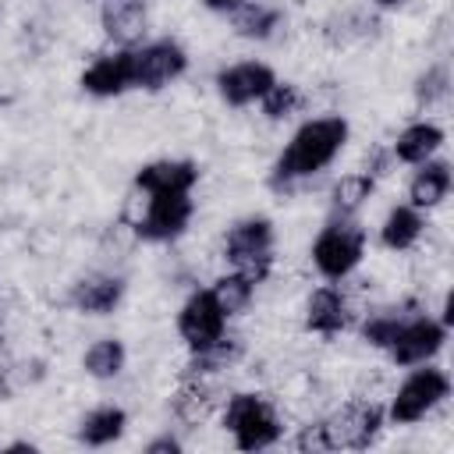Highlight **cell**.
Here are the masks:
<instances>
[{"label":"cell","instance_id":"cell-1","mask_svg":"<svg viewBox=\"0 0 454 454\" xmlns=\"http://www.w3.org/2000/svg\"><path fill=\"white\" fill-rule=\"evenodd\" d=\"M344 142H348V121L344 117H312V121H305L291 135L284 153L277 156L270 184L273 188H291L294 181L319 174L323 167L333 163V156L344 149Z\"/></svg>","mask_w":454,"mask_h":454},{"label":"cell","instance_id":"cell-2","mask_svg":"<svg viewBox=\"0 0 454 454\" xmlns=\"http://www.w3.org/2000/svg\"><path fill=\"white\" fill-rule=\"evenodd\" d=\"M223 429L238 450H266L280 440L284 426L262 394H231L223 404Z\"/></svg>","mask_w":454,"mask_h":454},{"label":"cell","instance_id":"cell-3","mask_svg":"<svg viewBox=\"0 0 454 454\" xmlns=\"http://www.w3.org/2000/svg\"><path fill=\"white\" fill-rule=\"evenodd\" d=\"M365 255V231L351 216H333L312 241V266L326 280H344Z\"/></svg>","mask_w":454,"mask_h":454},{"label":"cell","instance_id":"cell-4","mask_svg":"<svg viewBox=\"0 0 454 454\" xmlns=\"http://www.w3.org/2000/svg\"><path fill=\"white\" fill-rule=\"evenodd\" d=\"M223 259L259 284L273 266V223L266 216L238 220L223 238Z\"/></svg>","mask_w":454,"mask_h":454},{"label":"cell","instance_id":"cell-5","mask_svg":"<svg viewBox=\"0 0 454 454\" xmlns=\"http://www.w3.org/2000/svg\"><path fill=\"white\" fill-rule=\"evenodd\" d=\"M383 419L387 415L376 401H348L323 422L326 447L330 450H362L380 436Z\"/></svg>","mask_w":454,"mask_h":454},{"label":"cell","instance_id":"cell-6","mask_svg":"<svg viewBox=\"0 0 454 454\" xmlns=\"http://www.w3.org/2000/svg\"><path fill=\"white\" fill-rule=\"evenodd\" d=\"M447 394H450V376H447L443 369H433V365L415 369V372L397 387V394H394L387 415H390L397 426H411V422L426 419Z\"/></svg>","mask_w":454,"mask_h":454},{"label":"cell","instance_id":"cell-7","mask_svg":"<svg viewBox=\"0 0 454 454\" xmlns=\"http://www.w3.org/2000/svg\"><path fill=\"white\" fill-rule=\"evenodd\" d=\"M195 202L188 195H145V209L131 220L142 241H174L192 223Z\"/></svg>","mask_w":454,"mask_h":454},{"label":"cell","instance_id":"cell-8","mask_svg":"<svg viewBox=\"0 0 454 454\" xmlns=\"http://www.w3.org/2000/svg\"><path fill=\"white\" fill-rule=\"evenodd\" d=\"M443 340H447V323H436L429 316H408L397 326L387 355L394 365H426L429 358H436Z\"/></svg>","mask_w":454,"mask_h":454},{"label":"cell","instance_id":"cell-9","mask_svg":"<svg viewBox=\"0 0 454 454\" xmlns=\"http://www.w3.org/2000/svg\"><path fill=\"white\" fill-rule=\"evenodd\" d=\"M177 333H181V340L192 351H199V348H206V344H213L216 337L227 333V316L216 305V298H213L209 287L188 294V301L177 312Z\"/></svg>","mask_w":454,"mask_h":454},{"label":"cell","instance_id":"cell-10","mask_svg":"<svg viewBox=\"0 0 454 454\" xmlns=\"http://www.w3.org/2000/svg\"><path fill=\"white\" fill-rule=\"evenodd\" d=\"M188 67V53L174 43V39H160L149 43L142 50H135V89H163L174 78H181Z\"/></svg>","mask_w":454,"mask_h":454},{"label":"cell","instance_id":"cell-11","mask_svg":"<svg viewBox=\"0 0 454 454\" xmlns=\"http://www.w3.org/2000/svg\"><path fill=\"white\" fill-rule=\"evenodd\" d=\"M82 89L89 96H99V99H110V96L135 89V50H117L106 57H96L82 71Z\"/></svg>","mask_w":454,"mask_h":454},{"label":"cell","instance_id":"cell-12","mask_svg":"<svg viewBox=\"0 0 454 454\" xmlns=\"http://www.w3.org/2000/svg\"><path fill=\"white\" fill-rule=\"evenodd\" d=\"M277 82L273 67L259 64V60H241V64H231L216 74V92L227 106H248L255 103L270 85Z\"/></svg>","mask_w":454,"mask_h":454},{"label":"cell","instance_id":"cell-13","mask_svg":"<svg viewBox=\"0 0 454 454\" xmlns=\"http://www.w3.org/2000/svg\"><path fill=\"white\" fill-rule=\"evenodd\" d=\"M199 181V167L192 160H156L135 174V188L142 195H192Z\"/></svg>","mask_w":454,"mask_h":454},{"label":"cell","instance_id":"cell-14","mask_svg":"<svg viewBox=\"0 0 454 454\" xmlns=\"http://www.w3.org/2000/svg\"><path fill=\"white\" fill-rule=\"evenodd\" d=\"M121 298H124V280L121 277L92 273V277H82V280L71 284L67 305L85 312V316H106L121 305Z\"/></svg>","mask_w":454,"mask_h":454},{"label":"cell","instance_id":"cell-15","mask_svg":"<svg viewBox=\"0 0 454 454\" xmlns=\"http://www.w3.org/2000/svg\"><path fill=\"white\" fill-rule=\"evenodd\" d=\"M99 25L106 32V39H114L121 50H131L135 43H142L149 14L142 0H106L99 11Z\"/></svg>","mask_w":454,"mask_h":454},{"label":"cell","instance_id":"cell-16","mask_svg":"<svg viewBox=\"0 0 454 454\" xmlns=\"http://www.w3.org/2000/svg\"><path fill=\"white\" fill-rule=\"evenodd\" d=\"M348 301L337 287H316L305 301V330L319 333V337H337L348 326Z\"/></svg>","mask_w":454,"mask_h":454},{"label":"cell","instance_id":"cell-17","mask_svg":"<svg viewBox=\"0 0 454 454\" xmlns=\"http://www.w3.org/2000/svg\"><path fill=\"white\" fill-rule=\"evenodd\" d=\"M447 192H450V163L426 160V163H419V170H415V177L408 184V206L433 209V206H440L447 199Z\"/></svg>","mask_w":454,"mask_h":454},{"label":"cell","instance_id":"cell-18","mask_svg":"<svg viewBox=\"0 0 454 454\" xmlns=\"http://www.w3.org/2000/svg\"><path fill=\"white\" fill-rule=\"evenodd\" d=\"M241 351H245L241 337L223 333V337H216L213 344H206V348L192 351V358H188V365H184V376H188V380H206V376H216V372L231 369V365L241 358Z\"/></svg>","mask_w":454,"mask_h":454},{"label":"cell","instance_id":"cell-19","mask_svg":"<svg viewBox=\"0 0 454 454\" xmlns=\"http://www.w3.org/2000/svg\"><path fill=\"white\" fill-rule=\"evenodd\" d=\"M443 145V131L436 128V124H429V121H419V124H408L401 135H397V142H394V160H401V163H411V167H419V163H426V160H433V153Z\"/></svg>","mask_w":454,"mask_h":454},{"label":"cell","instance_id":"cell-20","mask_svg":"<svg viewBox=\"0 0 454 454\" xmlns=\"http://www.w3.org/2000/svg\"><path fill=\"white\" fill-rule=\"evenodd\" d=\"M284 21V11L273 7V4H255V0H245L231 11V28L241 35V39H270Z\"/></svg>","mask_w":454,"mask_h":454},{"label":"cell","instance_id":"cell-21","mask_svg":"<svg viewBox=\"0 0 454 454\" xmlns=\"http://www.w3.org/2000/svg\"><path fill=\"white\" fill-rule=\"evenodd\" d=\"M422 227H426V220H422V209H415V206H394L390 213H387V220H383V227H380V241H383V248H390V252H404V248H411L419 238H422Z\"/></svg>","mask_w":454,"mask_h":454},{"label":"cell","instance_id":"cell-22","mask_svg":"<svg viewBox=\"0 0 454 454\" xmlns=\"http://www.w3.org/2000/svg\"><path fill=\"white\" fill-rule=\"evenodd\" d=\"M124 426H128L124 408H117V404H103V408H92V411L82 419V426H78V440H82L85 447H106V443L121 440Z\"/></svg>","mask_w":454,"mask_h":454},{"label":"cell","instance_id":"cell-23","mask_svg":"<svg viewBox=\"0 0 454 454\" xmlns=\"http://www.w3.org/2000/svg\"><path fill=\"white\" fill-rule=\"evenodd\" d=\"M209 291H213L216 305L223 309V316H241L252 305V298H255V280L245 277V273H238V270H231V273L216 277Z\"/></svg>","mask_w":454,"mask_h":454},{"label":"cell","instance_id":"cell-24","mask_svg":"<svg viewBox=\"0 0 454 454\" xmlns=\"http://www.w3.org/2000/svg\"><path fill=\"white\" fill-rule=\"evenodd\" d=\"M372 177L369 174H344L333 188H330V213L333 216H355L365 199L372 195Z\"/></svg>","mask_w":454,"mask_h":454},{"label":"cell","instance_id":"cell-25","mask_svg":"<svg viewBox=\"0 0 454 454\" xmlns=\"http://www.w3.org/2000/svg\"><path fill=\"white\" fill-rule=\"evenodd\" d=\"M82 365H85V372H89L92 380H114V376L124 369V344H121L117 337H103V340H96V344L85 351Z\"/></svg>","mask_w":454,"mask_h":454},{"label":"cell","instance_id":"cell-26","mask_svg":"<svg viewBox=\"0 0 454 454\" xmlns=\"http://www.w3.org/2000/svg\"><path fill=\"white\" fill-rule=\"evenodd\" d=\"M209 408H213L209 387H206L202 380H188V376H184V387H181L177 397H174V415H177L181 422H188V426H199V422L209 415Z\"/></svg>","mask_w":454,"mask_h":454},{"label":"cell","instance_id":"cell-27","mask_svg":"<svg viewBox=\"0 0 454 454\" xmlns=\"http://www.w3.org/2000/svg\"><path fill=\"white\" fill-rule=\"evenodd\" d=\"M301 103H305V96H301V89H298L294 82H273V85L259 96V106H262V114H266L270 121L291 117Z\"/></svg>","mask_w":454,"mask_h":454},{"label":"cell","instance_id":"cell-28","mask_svg":"<svg viewBox=\"0 0 454 454\" xmlns=\"http://www.w3.org/2000/svg\"><path fill=\"white\" fill-rule=\"evenodd\" d=\"M404 319H408L404 312H376V316H369V319L362 323V340L387 351L390 340H394V333H397V326H401Z\"/></svg>","mask_w":454,"mask_h":454},{"label":"cell","instance_id":"cell-29","mask_svg":"<svg viewBox=\"0 0 454 454\" xmlns=\"http://www.w3.org/2000/svg\"><path fill=\"white\" fill-rule=\"evenodd\" d=\"M415 96H419V103H436V99H443L447 96V67H429L422 78H419V85H415Z\"/></svg>","mask_w":454,"mask_h":454},{"label":"cell","instance_id":"cell-30","mask_svg":"<svg viewBox=\"0 0 454 454\" xmlns=\"http://www.w3.org/2000/svg\"><path fill=\"white\" fill-rule=\"evenodd\" d=\"M294 447H298L301 454H326L330 447H326V433H323V422H312V426H305V429L298 433Z\"/></svg>","mask_w":454,"mask_h":454},{"label":"cell","instance_id":"cell-31","mask_svg":"<svg viewBox=\"0 0 454 454\" xmlns=\"http://www.w3.org/2000/svg\"><path fill=\"white\" fill-rule=\"evenodd\" d=\"M390 160H394V153H390V149H372V156H365V170H362V174H369V177L376 181L380 174H387Z\"/></svg>","mask_w":454,"mask_h":454},{"label":"cell","instance_id":"cell-32","mask_svg":"<svg viewBox=\"0 0 454 454\" xmlns=\"http://www.w3.org/2000/svg\"><path fill=\"white\" fill-rule=\"evenodd\" d=\"M177 450H181V440L170 436V433H167V436H156V440L145 447V454H177Z\"/></svg>","mask_w":454,"mask_h":454},{"label":"cell","instance_id":"cell-33","mask_svg":"<svg viewBox=\"0 0 454 454\" xmlns=\"http://www.w3.org/2000/svg\"><path fill=\"white\" fill-rule=\"evenodd\" d=\"M202 4H206L209 11H223V14H227V11H234V7L245 4V0H202Z\"/></svg>","mask_w":454,"mask_h":454},{"label":"cell","instance_id":"cell-34","mask_svg":"<svg viewBox=\"0 0 454 454\" xmlns=\"http://www.w3.org/2000/svg\"><path fill=\"white\" fill-rule=\"evenodd\" d=\"M7 450H28V454H32V450H35V443H25V440H18V443H11Z\"/></svg>","mask_w":454,"mask_h":454},{"label":"cell","instance_id":"cell-35","mask_svg":"<svg viewBox=\"0 0 454 454\" xmlns=\"http://www.w3.org/2000/svg\"><path fill=\"white\" fill-rule=\"evenodd\" d=\"M372 4H380V7H397V4H404V0H372Z\"/></svg>","mask_w":454,"mask_h":454},{"label":"cell","instance_id":"cell-36","mask_svg":"<svg viewBox=\"0 0 454 454\" xmlns=\"http://www.w3.org/2000/svg\"><path fill=\"white\" fill-rule=\"evenodd\" d=\"M0 333H4V330H0Z\"/></svg>","mask_w":454,"mask_h":454}]
</instances>
